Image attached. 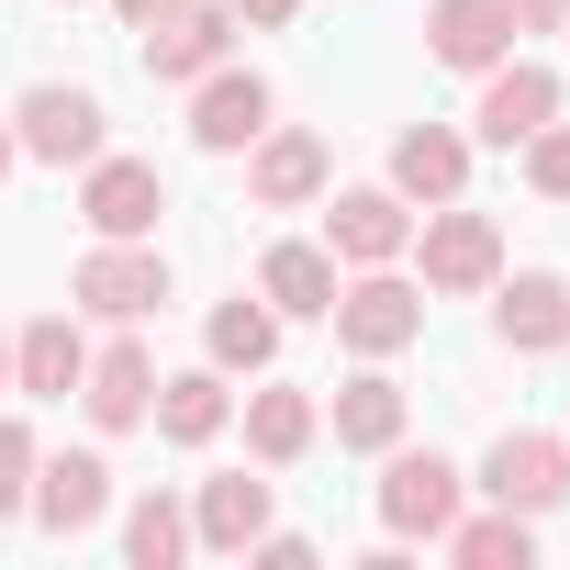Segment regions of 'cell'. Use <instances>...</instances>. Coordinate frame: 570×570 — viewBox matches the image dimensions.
I'll list each match as a JSON object with an SVG mask.
<instances>
[{
    "instance_id": "6da1fadb",
    "label": "cell",
    "mask_w": 570,
    "mask_h": 570,
    "mask_svg": "<svg viewBox=\"0 0 570 570\" xmlns=\"http://www.w3.org/2000/svg\"><path fill=\"white\" fill-rule=\"evenodd\" d=\"M414 279H425V292L436 303H470V292H492V279H503V224L459 190V202H425L414 213Z\"/></svg>"
},
{
    "instance_id": "7a4b0ae2",
    "label": "cell",
    "mask_w": 570,
    "mask_h": 570,
    "mask_svg": "<svg viewBox=\"0 0 570 570\" xmlns=\"http://www.w3.org/2000/svg\"><path fill=\"white\" fill-rule=\"evenodd\" d=\"M168 257H157V235H90V257L68 268V303L79 314H101V325H146V314H168Z\"/></svg>"
},
{
    "instance_id": "3957f363",
    "label": "cell",
    "mask_w": 570,
    "mask_h": 570,
    "mask_svg": "<svg viewBox=\"0 0 570 570\" xmlns=\"http://www.w3.org/2000/svg\"><path fill=\"white\" fill-rule=\"evenodd\" d=\"M325 325H336V347H347V358H403V347L425 336V279H414L403 257H392V268H347Z\"/></svg>"
},
{
    "instance_id": "277c9868",
    "label": "cell",
    "mask_w": 570,
    "mask_h": 570,
    "mask_svg": "<svg viewBox=\"0 0 570 570\" xmlns=\"http://www.w3.org/2000/svg\"><path fill=\"white\" fill-rule=\"evenodd\" d=\"M459 503H470V470H459V459H436V448H414V436H403V448H381V492H370L381 537H403V548L425 537V548H436Z\"/></svg>"
},
{
    "instance_id": "5b68a950",
    "label": "cell",
    "mask_w": 570,
    "mask_h": 570,
    "mask_svg": "<svg viewBox=\"0 0 570 570\" xmlns=\"http://www.w3.org/2000/svg\"><path fill=\"white\" fill-rule=\"evenodd\" d=\"M12 146H23V168H90V157L112 146V112H101V90H79V79H35V90L12 101Z\"/></svg>"
},
{
    "instance_id": "8992f818",
    "label": "cell",
    "mask_w": 570,
    "mask_h": 570,
    "mask_svg": "<svg viewBox=\"0 0 570 570\" xmlns=\"http://www.w3.org/2000/svg\"><path fill=\"white\" fill-rule=\"evenodd\" d=\"M481 503H514V514H559L570 503V436H537V425H503L470 470Z\"/></svg>"
},
{
    "instance_id": "52a82bcc",
    "label": "cell",
    "mask_w": 570,
    "mask_h": 570,
    "mask_svg": "<svg viewBox=\"0 0 570 570\" xmlns=\"http://www.w3.org/2000/svg\"><path fill=\"white\" fill-rule=\"evenodd\" d=\"M336 190V146L314 135V124H268L257 146H246V202L257 213H314Z\"/></svg>"
},
{
    "instance_id": "ba28073f",
    "label": "cell",
    "mask_w": 570,
    "mask_h": 570,
    "mask_svg": "<svg viewBox=\"0 0 570 570\" xmlns=\"http://www.w3.org/2000/svg\"><path fill=\"white\" fill-rule=\"evenodd\" d=\"M537 124H559V68H537V57H492L481 68V101H470V146H525Z\"/></svg>"
},
{
    "instance_id": "9c48e42d",
    "label": "cell",
    "mask_w": 570,
    "mask_h": 570,
    "mask_svg": "<svg viewBox=\"0 0 570 570\" xmlns=\"http://www.w3.org/2000/svg\"><path fill=\"white\" fill-rule=\"evenodd\" d=\"M268 124H279V90H268L257 68L224 57L213 79H190V146H202V157H246Z\"/></svg>"
},
{
    "instance_id": "30bf717a",
    "label": "cell",
    "mask_w": 570,
    "mask_h": 570,
    "mask_svg": "<svg viewBox=\"0 0 570 570\" xmlns=\"http://www.w3.org/2000/svg\"><path fill=\"white\" fill-rule=\"evenodd\" d=\"M325 246H336V268H392V257L414 246V202H403L392 179L325 190Z\"/></svg>"
},
{
    "instance_id": "8fae6325",
    "label": "cell",
    "mask_w": 570,
    "mask_h": 570,
    "mask_svg": "<svg viewBox=\"0 0 570 570\" xmlns=\"http://www.w3.org/2000/svg\"><path fill=\"white\" fill-rule=\"evenodd\" d=\"M157 213H168V168L157 157H90L79 168V224L90 235H157Z\"/></svg>"
},
{
    "instance_id": "7c38bea8",
    "label": "cell",
    "mask_w": 570,
    "mask_h": 570,
    "mask_svg": "<svg viewBox=\"0 0 570 570\" xmlns=\"http://www.w3.org/2000/svg\"><path fill=\"white\" fill-rule=\"evenodd\" d=\"M235 12H224V0H179V12L168 23H146V79L157 90H190V79H213L224 57H235Z\"/></svg>"
},
{
    "instance_id": "4fadbf2b",
    "label": "cell",
    "mask_w": 570,
    "mask_h": 570,
    "mask_svg": "<svg viewBox=\"0 0 570 570\" xmlns=\"http://www.w3.org/2000/svg\"><path fill=\"white\" fill-rule=\"evenodd\" d=\"M325 425H336V448H347V459H381V448H403V425H414V392L392 381V358H358V370L336 381Z\"/></svg>"
},
{
    "instance_id": "5bb4252c",
    "label": "cell",
    "mask_w": 570,
    "mask_h": 570,
    "mask_svg": "<svg viewBox=\"0 0 570 570\" xmlns=\"http://www.w3.org/2000/svg\"><path fill=\"white\" fill-rule=\"evenodd\" d=\"M492 336L514 358H559L570 347V279L559 268H503L492 279Z\"/></svg>"
},
{
    "instance_id": "9a60e30c",
    "label": "cell",
    "mask_w": 570,
    "mask_h": 570,
    "mask_svg": "<svg viewBox=\"0 0 570 570\" xmlns=\"http://www.w3.org/2000/svg\"><path fill=\"white\" fill-rule=\"evenodd\" d=\"M336 279H347V268H336L325 235H279V246L257 257V303H268L279 325H325V314H336Z\"/></svg>"
},
{
    "instance_id": "2e32d148",
    "label": "cell",
    "mask_w": 570,
    "mask_h": 570,
    "mask_svg": "<svg viewBox=\"0 0 570 570\" xmlns=\"http://www.w3.org/2000/svg\"><path fill=\"white\" fill-rule=\"evenodd\" d=\"M79 414H90L101 436H135V425L157 414V358H146V336L90 347V370H79Z\"/></svg>"
},
{
    "instance_id": "e0dca14e",
    "label": "cell",
    "mask_w": 570,
    "mask_h": 570,
    "mask_svg": "<svg viewBox=\"0 0 570 570\" xmlns=\"http://www.w3.org/2000/svg\"><path fill=\"white\" fill-rule=\"evenodd\" d=\"M46 537H90L101 514H112V459L101 448H57V459H35V503H23Z\"/></svg>"
},
{
    "instance_id": "ac0fdd59",
    "label": "cell",
    "mask_w": 570,
    "mask_h": 570,
    "mask_svg": "<svg viewBox=\"0 0 570 570\" xmlns=\"http://www.w3.org/2000/svg\"><path fill=\"white\" fill-rule=\"evenodd\" d=\"M314 436H325V403H314L303 381H268V370H257V392H246V459H257V470H303Z\"/></svg>"
},
{
    "instance_id": "d6986e66",
    "label": "cell",
    "mask_w": 570,
    "mask_h": 570,
    "mask_svg": "<svg viewBox=\"0 0 570 570\" xmlns=\"http://www.w3.org/2000/svg\"><path fill=\"white\" fill-rule=\"evenodd\" d=\"M79 370H90L79 303H68V314H35V325H12V392H23V403H68V392H79Z\"/></svg>"
},
{
    "instance_id": "ffe728a7",
    "label": "cell",
    "mask_w": 570,
    "mask_h": 570,
    "mask_svg": "<svg viewBox=\"0 0 570 570\" xmlns=\"http://www.w3.org/2000/svg\"><path fill=\"white\" fill-rule=\"evenodd\" d=\"M425 57L459 68V79H481L492 57H514V12H503V0H425Z\"/></svg>"
},
{
    "instance_id": "44dd1931",
    "label": "cell",
    "mask_w": 570,
    "mask_h": 570,
    "mask_svg": "<svg viewBox=\"0 0 570 570\" xmlns=\"http://www.w3.org/2000/svg\"><path fill=\"white\" fill-rule=\"evenodd\" d=\"M392 190L425 213V202H459L470 190V135L459 124H403L392 135Z\"/></svg>"
},
{
    "instance_id": "7402d4cb",
    "label": "cell",
    "mask_w": 570,
    "mask_h": 570,
    "mask_svg": "<svg viewBox=\"0 0 570 570\" xmlns=\"http://www.w3.org/2000/svg\"><path fill=\"white\" fill-rule=\"evenodd\" d=\"M168 448H213L224 425H235V381L202 358V370H157V414H146Z\"/></svg>"
},
{
    "instance_id": "603a6c76",
    "label": "cell",
    "mask_w": 570,
    "mask_h": 570,
    "mask_svg": "<svg viewBox=\"0 0 570 570\" xmlns=\"http://www.w3.org/2000/svg\"><path fill=\"white\" fill-rule=\"evenodd\" d=\"M268 525V481L257 470H213L202 492H190V548H213V559H246V537Z\"/></svg>"
},
{
    "instance_id": "cb8c5ba5",
    "label": "cell",
    "mask_w": 570,
    "mask_h": 570,
    "mask_svg": "<svg viewBox=\"0 0 570 570\" xmlns=\"http://www.w3.org/2000/svg\"><path fill=\"white\" fill-rule=\"evenodd\" d=\"M436 548H448L459 570H537V514H514V503H481V514H470V503H459Z\"/></svg>"
},
{
    "instance_id": "d4e9b609",
    "label": "cell",
    "mask_w": 570,
    "mask_h": 570,
    "mask_svg": "<svg viewBox=\"0 0 570 570\" xmlns=\"http://www.w3.org/2000/svg\"><path fill=\"white\" fill-rule=\"evenodd\" d=\"M202 358H213L224 381H235V370L257 381V370L279 358V314H268L257 292H235V303H213V325H202Z\"/></svg>"
},
{
    "instance_id": "484cf974",
    "label": "cell",
    "mask_w": 570,
    "mask_h": 570,
    "mask_svg": "<svg viewBox=\"0 0 570 570\" xmlns=\"http://www.w3.org/2000/svg\"><path fill=\"white\" fill-rule=\"evenodd\" d=\"M124 559L135 570H179L190 559V503L179 492H135L124 503Z\"/></svg>"
},
{
    "instance_id": "4316f807",
    "label": "cell",
    "mask_w": 570,
    "mask_h": 570,
    "mask_svg": "<svg viewBox=\"0 0 570 570\" xmlns=\"http://www.w3.org/2000/svg\"><path fill=\"white\" fill-rule=\"evenodd\" d=\"M35 425L23 414H0V525H23V503H35Z\"/></svg>"
},
{
    "instance_id": "83f0119b",
    "label": "cell",
    "mask_w": 570,
    "mask_h": 570,
    "mask_svg": "<svg viewBox=\"0 0 570 570\" xmlns=\"http://www.w3.org/2000/svg\"><path fill=\"white\" fill-rule=\"evenodd\" d=\"M514 157H525V190L537 202H570V124H537Z\"/></svg>"
},
{
    "instance_id": "f1b7e54d",
    "label": "cell",
    "mask_w": 570,
    "mask_h": 570,
    "mask_svg": "<svg viewBox=\"0 0 570 570\" xmlns=\"http://www.w3.org/2000/svg\"><path fill=\"white\" fill-rule=\"evenodd\" d=\"M246 559H257V570H314V537H292V525H257V537H246Z\"/></svg>"
},
{
    "instance_id": "f546056e",
    "label": "cell",
    "mask_w": 570,
    "mask_h": 570,
    "mask_svg": "<svg viewBox=\"0 0 570 570\" xmlns=\"http://www.w3.org/2000/svg\"><path fill=\"white\" fill-rule=\"evenodd\" d=\"M224 12L257 23V35H292V23H303V0H224Z\"/></svg>"
},
{
    "instance_id": "4dcf8cb0",
    "label": "cell",
    "mask_w": 570,
    "mask_h": 570,
    "mask_svg": "<svg viewBox=\"0 0 570 570\" xmlns=\"http://www.w3.org/2000/svg\"><path fill=\"white\" fill-rule=\"evenodd\" d=\"M503 12H514V35H559V23H570V0H503Z\"/></svg>"
},
{
    "instance_id": "1f68e13d",
    "label": "cell",
    "mask_w": 570,
    "mask_h": 570,
    "mask_svg": "<svg viewBox=\"0 0 570 570\" xmlns=\"http://www.w3.org/2000/svg\"><path fill=\"white\" fill-rule=\"evenodd\" d=\"M112 12H124V35H146V23H168V12H179V0H112Z\"/></svg>"
},
{
    "instance_id": "d6a6232c",
    "label": "cell",
    "mask_w": 570,
    "mask_h": 570,
    "mask_svg": "<svg viewBox=\"0 0 570 570\" xmlns=\"http://www.w3.org/2000/svg\"><path fill=\"white\" fill-rule=\"evenodd\" d=\"M23 168V146H12V112H0V179H12Z\"/></svg>"
},
{
    "instance_id": "836d02e7",
    "label": "cell",
    "mask_w": 570,
    "mask_h": 570,
    "mask_svg": "<svg viewBox=\"0 0 570 570\" xmlns=\"http://www.w3.org/2000/svg\"><path fill=\"white\" fill-rule=\"evenodd\" d=\"M0 403H12V336H0Z\"/></svg>"
},
{
    "instance_id": "e575fe53",
    "label": "cell",
    "mask_w": 570,
    "mask_h": 570,
    "mask_svg": "<svg viewBox=\"0 0 570 570\" xmlns=\"http://www.w3.org/2000/svg\"><path fill=\"white\" fill-rule=\"evenodd\" d=\"M559 35H570V23H559Z\"/></svg>"
}]
</instances>
